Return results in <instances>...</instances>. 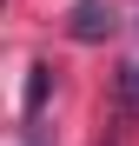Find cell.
Segmentation results:
<instances>
[{"instance_id": "6da1fadb", "label": "cell", "mask_w": 139, "mask_h": 146, "mask_svg": "<svg viewBox=\"0 0 139 146\" xmlns=\"http://www.w3.org/2000/svg\"><path fill=\"white\" fill-rule=\"evenodd\" d=\"M66 33H73V40H106L113 33V7H106V0H80L73 20H66Z\"/></svg>"}, {"instance_id": "7a4b0ae2", "label": "cell", "mask_w": 139, "mask_h": 146, "mask_svg": "<svg viewBox=\"0 0 139 146\" xmlns=\"http://www.w3.org/2000/svg\"><path fill=\"white\" fill-rule=\"evenodd\" d=\"M20 146H46V139H40V133H27V139H20Z\"/></svg>"}]
</instances>
